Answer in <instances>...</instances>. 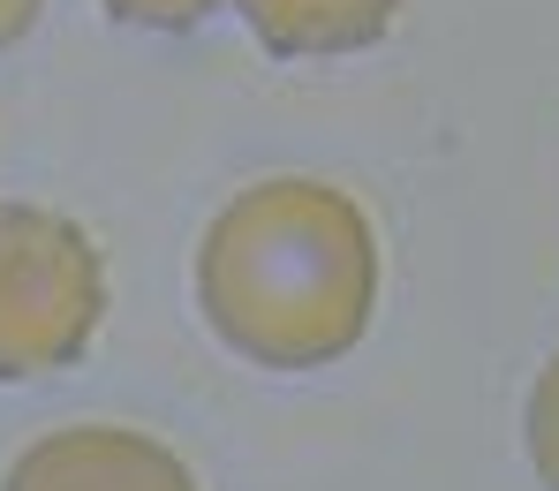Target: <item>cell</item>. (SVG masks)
I'll return each mask as SVG.
<instances>
[{
  "label": "cell",
  "instance_id": "7",
  "mask_svg": "<svg viewBox=\"0 0 559 491\" xmlns=\"http://www.w3.org/2000/svg\"><path fill=\"white\" fill-rule=\"evenodd\" d=\"M38 8H46V0H0V53H8V46L38 23Z\"/></svg>",
  "mask_w": 559,
  "mask_h": 491
},
{
  "label": "cell",
  "instance_id": "6",
  "mask_svg": "<svg viewBox=\"0 0 559 491\" xmlns=\"http://www.w3.org/2000/svg\"><path fill=\"white\" fill-rule=\"evenodd\" d=\"M114 23H136V31H189V23H204L219 0H98Z\"/></svg>",
  "mask_w": 559,
  "mask_h": 491
},
{
  "label": "cell",
  "instance_id": "4",
  "mask_svg": "<svg viewBox=\"0 0 559 491\" xmlns=\"http://www.w3.org/2000/svg\"><path fill=\"white\" fill-rule=\"evenodd\" d=\"M242 23L258 31V46L280 61H333V53H364L393 31L401 0H235Z\"/></svg>",
  "mask_w": 559,
  "mask_h": 491
},
{
  "label": "cell",
  "instance_id": "3",
  "mask_svg": "<svg viewBox=\"0 0 559 491\" xmlns=\"http://www.w3.org/2000/svg\"><path fill=\"white\" fill-rule=\"evenodd\" d=\"M0 491H204L189 477V462L175 446H159L152 431L129 423H69L31 439Z\"/></svg>",
  "mask_w": 559,
  "mask_h": 491
},
{
  "label": "cell",
  "instance_id": "1",
  "mask_svg": "<svg viewBox=\"0 0 559 491\" xmlns=\"http://www.w3.org/2000/svg\"><path fill=\"white\" fill-rule=\"evenodd\" d=\"M378 227L341 182L265 175L197 242V310L258 371L341 363L378 310Z\"/></svg>",
  "mask_w": 559,
  "mask_h": 491
},
{
  "label": "cell",
  "instance_id": "2",
  "mask_svg": "<svg viewBox=\"0 0 559 491\" xmlns=\"http://www.w3.org/2000/svg\"><path fill=\"white\" fill-rule=\"evenodd\" d=\"M106 325V258L46 204H0V386L69 371Z\"/></svg>",
  "mask_w": 559,
  "mask_h": 491
},
{
  "label": "cell",
  "instance_id": "5",
  "mask_svg": "<svg viewBox=\"0 0 559 491\" xmlns=\"http://www.w3.org/2000/svg\"><path fill=\"white\" fill-rule=\"evenodd\" d=\"M522 446H530L537 484L559 491V348H552V363L537 371V386H530V408H522Z\"/></svg>",
  "mask_w": 559,
  "mask_h": 491
}]
</instances>
